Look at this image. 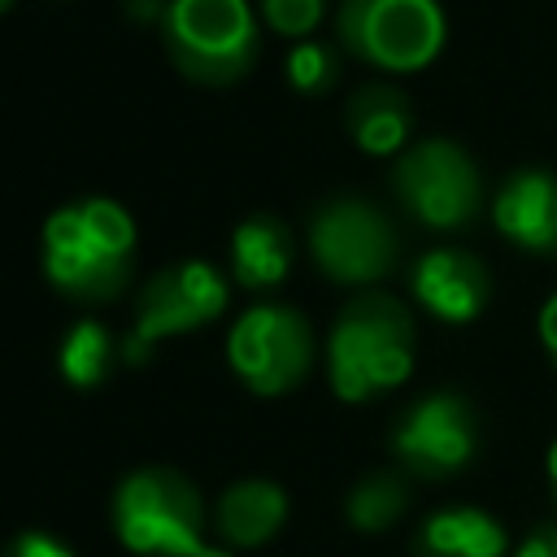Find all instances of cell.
<instances>
[{
    "label": "cell",
    "mask_w": 557,
    "mask_h": 557,
    "mask_svg": "<svg viewBox=\"0 0 557 557\" xmlns=\"http://www.w3.org/2000/svg\"><path fill=\"white\" fill-rule=\"evenodd\" d=\"M139 261V226L126 205L109 196H78L57 205L39 231V265L52 292L78 305L117 300Z\"/></svg>",
    "instance_id": "6da1fadb"
},
{
    "label": "cell",
    "mask_w": 557,
    "mask_h": 557,
    "mask_svg": "<svg viewBox=\"0 0 557 557\" xmlns=\"http://www.w3.org/2000/svg\"><path fill=\"white\" fill-rule=\"evenodd\" d=\"M309 257L339 287H374L392 274L400 239L392 218L361 196H331L309 218Z\"/></svg>",
    "instance_id": "ba28073f"
},
{
    "label": "cell",
    "mask_w": 557,
    "mask_h": 557,
    "mask_svg": "<svg viewBox=\"0 0 557 557\" xmlns=\"http://www.w3.org/2000/svg\"><path fill=\"white\" fill-rule=\"evenodd\" d=\"M492 226L522 252L557 257V174L540 165L513 170L492 196Z\"/></svg>",
    "instance_id": "7c38bea8"
},
{
    "label": "cell",
    "mask_w": 557,
    "mask_h": 557,
    "mask_svg": "<svg viewBox=\"0 0 557 557\" xmlns=\"http://www.w3.org/2000/svg\"><path fill=\"white\" fill-rule=\"evenodd\" d=\"M339 44L387 74L426 70L448 39L440 0H344L335 13Z\"/></svg>",
    "instance_id": "5b68a950"
},
{
    "label": "cell",
    "mask_w": 557,
    "mask_h": 557,
    "mask_svg": "<svg viewBox=\"0 0 557 557\" xmlns=\"http://www.w3.org/2000/svg\"><path fill=\"white\" fill-rule=\"evenodd\" d=\"M292 231L274 213H252L231 231V278L248 292H270L292 270Z\"/></svg>",
    "instance_id": "2e32d148"
},
{
    "label": "cell",
    "mask_w": 557,
    "mask_h": 557,
    "mask_svg": "<svg viewBox=\"0 0 557 557\" xmlns=\"http://www.w3.org/2000/svg\"><path fill=\"white\" fill-rule=\"evenodd\" d=\"M405 509H409V487H405V479L392 474V470L366 474V479L348 492V500H344L348 522H352L357 531H366V535L387 531Z\"/></svg>",
    "instance_id": "ac0fdd59"
},
{
    "label": "cell",
    "mask_w": 557,
    "mask_h": 557,
    "mask_svg": "<svg viewBox=\"0 0 557 557\" xmlns=\"http://www.w3.org/2000/svg\"><path fill=\"white\" fill-rule=\"evenodd\" d=\"M392 191L426 231H461L479 218L483 178L470 152L453 139H418L396 157Z\"/></svg>",
    "instance_id": "9c48e42d"
},
{
    "label": "cell",
    "mask_w": 557,
    "mask_h": 557,
    "mask_svg": "<svg viewBox=\"0 0 557 557\" xmlns=\"http://www.w3.org/2000/svg\"><path fill=\"white\" fill-rule=\"evenodd\" d=\"M409 292L435 322L466 326L483 313V305L492 296V278L479 257H470L461 248H431L413 261Z\"/></svg>",
    "instance_id": "8fae6325"
},
{
    "label": "cell",
    "mask_w": 557,
    "mask_h": 557,
    "mask_svg": "<svg viewBox=\"0 0 557 557\" xmlns=\"http://www.w3.org/2000/svg\"><path fill=\"white\" fill-rule=\"evenodd\" d=\"M544 470H548V483H553V496H557V440L548 444V457H544Z\"/></svg>",
    "instance_id": "d4e9b609"
},
{
    "label": "cell",
    "mask_w": 557,
    "mask_h": 557,
    "mask_svg": "<svg viewBox=\"0 0 557 557\" xmlns=\"http://www.w3.org/2000/svg\"><path fill=\"white\" fill-rule=\"evenodd\" d=\"M9 4H13V0H0V13H4V9H9Z\"/></svg>",
    "instance_id": "484cf974"
},
{
    "label": "cell",
    "mask_w": 557,
    "mask_h": 557,
    "mask_svg": "<svg viewBox=\"0 0 557 557\" xmlns=\"http://www.w3.org/2000/svg\"><path fill=\"white\" fill-rule=\"evenodd\" d=\"M474 448L479 422L470 400L457 392H426L392 426V453L418 479H448L466 470L474 461Z\"/></svg>",
    "instance_id": "30bf717a"
},
{
    "label": "cell",
    "mask_w": 557,
    "mask_h": 557,
    "mask_svg": "<svg viewBox=\"0 0 557 557\" xmlns=\"http://www.w3.org/2000/svg\"><path fill=\"white\" fill-rule=\"evenodd\" d=\"M287 522V492L274 479H235L213 505V540L231 553L270 544Z\"/></svg>",
    "instance_id": "4fadbf2b"
},
{
    "label": "cell",
    "mask_w": 557,
    "mask_h": 557,
    "mask_svg": "<svg viewBox=\"0 0 557 557\" xmlns=\"http://www.w3.org/2000/svg\"><path fill=\"white\" fill-rule=\"evenodd\" d=\"M261 22L283 39H309L326 17V0H257Z\"/></svg>",
    "instance_id": "ffe728a7"
},
{
    "label": "cell",
    "mask_w": 557,
    "mask_h": 557,
    "mask_svg": "<svg viewBox=\"0 0 557 557\" xmlns=\"http://www.w3.org/2000/svg\"><path fill=\"white\" fill-rule=\"evenodd\" d=\"M540 339H544V348H548V357H553V366H557V292H553L548 305L540 309Z\"/></svg>",
    "instance_id": "603a6c76"
},
{
    "label": "cell",
    "mask_w": 557,
    "mask_h": 557,
    "mask_svg": "<svg viewBox=\"0 0 557 557\" xmlns=\"http://www.w3.org/2000/svg\"><path fill=\"white\" fill-rule=\"evenodd\" d=\"M117 357H122V344L113 339V331L100 318H78L65 326V335L57 344V374L74 392H91L113 374Z\"/></svg>",
    "instance_id": "e0dca14e"
},
{
    "label": "cell",
    "mask_w": 557,
    "mask_h": 557,
    "mask_svg": "<svg viewBox=\"0 0 557 557\" xmlns=\"http://www.w3.org/2000/svg\"><path fill=\"white\" fill-rule=\"evenodd\" d=\"M165 4H170V0H126V17H131V22H157V26H161Z\"/></svg>",
    "instance_id": "cb8c5ba5"
},
{
    "label": "cell",
    "mask_w": 557,
    "mask_h": 557,
    "mask_svg": "<svg viewBox=\"0 0 557 557\" xmlns=\"http://www.w3.org/2000/svg\"><path fill=\"white\" fill-rule=\"evenodd\" d=\"M418 361V331L405 300L387 292H357L326 335V383L339 400L361 405L409 383Z\"/></svg>",
    "instance_id": "7a4b0ae2"
},
{
    "label": "cell",
    "mask_w": 557,
    "mask_h": 557,
    "mask_svg": "<svg viewBox=\"0 0 557 557\" xmlns=\"http://www.w3.org/2000/svg\"><path fill=\"white\" fill-rule=\"evenodd\" d=\"M0 557H78V553L65 540H57L52 531H17L0 548Z\"/></svg>",
    "instance_id": "44dd1931"
},
{
    "label": "cell",
    "mask_w": 557,
    "mask_h": 557,
    "mask_svg": "<svg viewBox=\"0 0 557 557\" xmlns=\"http://www.w3.org/2000/svg\"><path fill=\"white\" fill-rule=\"evenodd\" d=\"M413 557H509V535L487 509L448 505L418 527Z\"/></svg>",
    "instance_id": "5bb4252c"
},
{
    "label": "cell",
    "mask_w": 557,
    "mask_h": 557,
    "mask_svg": "<svg viewBox=\"0 0 557 557\" xmlns=\"http://www.w3.org/2000/svg\"><path fill=\"white\" fill-rule=\"evenodd\" d=\"M283 70H287V83L300 96H322L339 83V52L322 39H296Z\"/></svg>",
    "instance_id": "d6986e66"
},
{
    "label": "cell",
    "mask_w": 557,
    "mask_h": 557,
    "mask_svg": "<svg viewBox=\"0 0 557 557\" xmlns=\"http://www.w3.org/2000/svg\"><path fill=\"white\" fill-rule=\"evenodd\" d=\"M226 309H231V278L213 261H200V257L174 261L152 278H144L131 335L122 339V361H144L152 344L200 331L218 322Z\"/></svg>",
    "instance_id": "8992f818"
},
{
    "label": "cell",
    "mask_w": 557,
    "mask_h": 557,
    "mask_svg": "<svg viewBox=\"0 0 557 557\" xmlns=\"http://www.w3.org/2000/svg\"><path fill=\"white\" fill-rule=\"evenodd\" d=\"M344 126L352 135V144L370 157H400L409 148V131H413V109L405 100V91L387 87V83H366L348 96L344 104Z\"/></svg>",
    "instance_id": "9a60e30c"
},
{
    "label": "cell",
    "mask_w": 557,
    "mask_h": 557,
    "mask_svg": "<svg viewBox=\"0 0 557 557\" xmlns=\"http://www.w3.org/2000/svg\"><path fill=\"white\" fill-rule=\"evenodd\" d=\"M318 357L309 318L296 305H252L226 331V361L235 379L257 396L296 392Z\"/></svg>",
    "instance_id": "52a82bcc"
},
{
    "label": "cell",
    "mask_w": 557,
    "mask_h": 557,
    "mask_svg": "<svg viewBox=\"0 0 557 557\" xmlns=\"http://www.w3.org/2000/svg\"><path fill=\"white\" fill-rule=\"evenodd\" d=\"M509 557H557V522L531 527V531L518 540V548H513Z\"/></svg>",
    "instance_id": "7402d4cb"
},
{
    "label": "cell",
    "mask_w": 557,
    "mask_h": 557,
    "mask_svg": "<svg viewBox=\"0 0 557 557\" xmlns=\"http://www.w3.org/2000/svg\"><path fill=\"white\" fill-rule=\"evenodd\" d=\"M161 44L183 78L200 87H231L252 70L261 30L248 0H170Z\"/></svg>",
    "instance_id": "277c9868"
},
{
    "label": "cell",
    "mask_w": 557,
    "mask_h": 557,
    "mask_svg": "<svg viewBox=\"0 0 557 557\" xmlns=\"http://www.w3.org/2000/svg\"><path fill=\"white\" fill-rule=\"evenodd\" d=\"M109 522L117 544L135 557H235L205 535V496L170 466L131 470L113 487Z\"/></svg>",
    "instance_id": "3957f363"
}]
</instances>
